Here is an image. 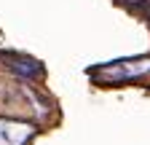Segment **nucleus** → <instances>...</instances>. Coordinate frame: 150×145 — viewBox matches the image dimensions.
I'll return each instance as SVG.
<instances>
[{
  "mask_svg": "<svg viewBox=\"0 0 150 145\" xmlns=\"http://www.w3.org/2000/svg\"><path fill=\"white\" fill-rule=\"evenodd\" d=\"M150 72V57H139V59H121L112 65H102V67H91L88 75L99 83H129L137 81Z\"/></svg>",
  "mask_w": 150,
  "mask_h": 145,
  "instance_id": "f257e3e1",
  "label": "nucleus"
},
{
  "mask_svg": "<svg viewBox=\"0 0 150 145\" xmlns=\"http://www.w3.org/2000/svg\"><path fill=\"white\" fill-rule=\"evenodd\" d=\"M0 57L6 59V65L19 72L22 78H38V75H43V67L38 59H30V57H19V54H0Z\"/></svg>",
  "mask_w": 150,
  "mask_h": 145,
  "instance_id": "f03ea898",
  "label": "nucleus"
}]
</instances>
